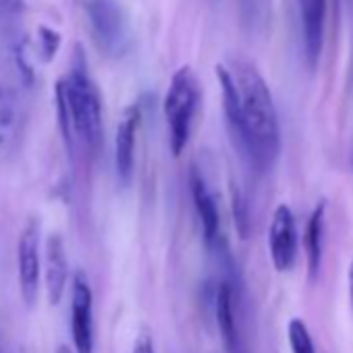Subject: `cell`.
<instances>
[{
	"mask_svg": "<svg viewBox=\"0 0 353 353\" xmlns=\"http://www.w3.org/2000/svg\"><path fill=\"white\" fill-rule=\"evenodd\" d=\"M54 100L59 127L71 154L77 143H81L90 154H98L104 141L102 100L96 83L90 77L81 46H75L73 50L69 73L57 81Z\"/></svg>",
	"mask_w": 353,
	"mask_h": 353,
	"instance_id": "1",
	"label": "cell"
},
{
	"mask_svg": "<svg viewBox=\"0 0 353 353\" xmlns=\"http://www.w3.org/2000/svg\"><path fill=\"white\" fill-rule=\"evenodd\" d=\"M229 71L237 88L248 133V160L258 170H266L274 164L281 152V129L272 94L250 61L235 59Z\"/></svg>",
	"mask_w": 353,
	"mask_h": 353,
	"instance_id": "2",
	"label": "cell"
},
{
	"mask_svg": "<svg viewBox=\"0 0 353 353\" xmlns=\"http://www.w3.org/2000/svg\"><path fill=\"white\" fill-rule=\"evenodd\" d=\"M200 104V83L190 67L176 69L164 96V119L168 127V143L174 156L185 150L194 117Z\"/></svg>",
	"mask_w": 353,
	"mask_h": 353,
	"instance_id": "3",
	"label": "cell"
},
{
	"mask_svg": "<svg viewBox=\"0 0 353 353\" xmlns=\"http://www.w3.org/2000/svg\"><path fill=\"white\" fill-rule=\"evenodd\" d=\"M85 17L100 52L121 59L131 46V23L119 0H85Z\"/></svg>",
	"mask_w": 353,
	"mask_h": 353,
	"instance_id": "4",
	"label": "cell"
},
{
	"mask_svg": "<svg viewBox=\"0 0 353 353\" xmlns=\"http://www.w3.org/2000/svg\"><path fill=\"white\" fill-rule=\"evenodd\" d=\"M71 334L75 353H94V295L81 270L71 283Z\"/></svg>",
	"mask_w": 353,
	"mask_h": 353,
	"instance_id": "5",
	"label": "cell"
},
{
	"mask_svg": "<svg viewBox=\"0 0 353 353\" xmlns=\"http://www.w3.org/2000/svg\"><path fill=\"white\" fill-rule=\"evenodd\" d=\"M17 274L23 301L34 305L40 291V225L36 219H30L19 235Z\"/></svg>",
	"mask_w": 353,
	"mask_h": 353,
	"instance_id": "6",
	"label": "cell"
},
{
	"mask_svg": "<svg viewBox=\"0 0 353 353\" xmlns=\"http://www.w3.org/2000/svg\"><path fill=\"white\" fill-rule=\"evenodd\" d=\"M268 250L279 272H287L293 268L297 260V227L293 210L287 204H279L274 208L268 231Z\"/></svg>",
	"mask_w": 353,
	"mask_h": 353,
	"instance_id": "7",
	"label": "cell"
},
{
	"mask_svg": "<svg viewBox=\"0 0 353 353\" xmlns=\"http://www.w3.org/2000/svg\"><path fill=\"white\" fill-rule=\"evenodd\" d=\"M214 314H216V324L225 343L227 353H250L245 339L239 330L237 322V312H235V291L233 285L223 281L216 289L214 297Z\"/></svg>",
	"mask_w": 353,
	"mask_h": 353,
	"instance_id": "8",
	"label": "cell"
},
{
	"mask_svg": "<svg viewBox=\"0 0 353 353\" xmlns=\"http://www.w3.org/2000/svg\"><path fill=\"white\" fill-rule=\"evenodd\" d=\"M141 119V110L137 104L129 106L123 112V119L117 127V137H114V164H117V174L121 183H129L133 176V164H135V135H137V125Z\"/></svg>",
	"mask_w": 353,
	"mask_h": 353,
	"instance_id": "9",
	"label": "cell"
},
{
	"mask_svg": "<svg viewBox=\"0 0 353 353\" xmlns=\"http://www.w3.org/2000/svg\"><path fill=\"white\" fill-rule=\"evenodd\" d=\"M192 198H194V206H196V212H198V219L202 223V231H204V241L208 248L216 250L221 248L223 243V237H221V214H219V208H216V202H214V196L212 192L208 190L204 176L194 168L192 170Z\"/></svg>",
	"mask_w": 353,
	"mask_h": 353,
	"instance_id": "10",
	"label": "cell"
},
{
	"mask_svg": "<svg viewBox=\"0 0 353 353\" xmlns=\"http://www.w3.org/2000/svg\"><path fill=\"white\" fill-rule=\"evenodd\" d=\"M69 279V260L65 252V241L59 233H50L46 239V258H44V283L46 297L52 305L63 299Z\"/></svg>",
	"mask_w": 353,
	"mask_h": 353,
	"instance_id": "11",
	"label": "cell"
},
{
	"mask_svg": "<svg viewBox=\"0 0 353 353\" xmlns=\"http://www.w3.org/2000/svg\"><path fill=\"white\" fill-rule=\"evenodd\" d=\"M303 52L310 67H316L322 42H324V21H326V0H299Z\"/></svg>",
	"mask_w": 353,
	"mask_h": 353,
	"instance_id": "12",
	"label": "cell"
},
{
	"mask_svg": "<svg viewBox=\"0 0 353 353\" xmlns=\"http://www.w3.org/2000/svg\"><path fill=\"white\" fill-rule=\"evenodd\" d=\"M324 212H326V204L320 202L314 212L310 214V221L305 225V237H303V245H305V258H307V270L310 276L316 279L322 266V250H324Z\"/></svg>",
	"mask_w": 353,
	"mask_h": 353,
	"instance_id": "13",
	"label": "cell"
},
{
	"mask_svg": "<svg viewBox=\"0 0 353 353\" xmlns=\"http://www.w3.org/2000/svg\"><path fill=\"white\" fill-rule=\"evenodd\" d=\"M21 123V106L17 94L0 81V150H3L13 135L17 133Z\"/></svg>",
	"mask_w": 353,
	"mask_h": 353,
	"instance_id": "14",
	"label": "cell"
},
{
	"mask_svg": "<svg viewBox=\"0 0 353 353\" xmlns=\"http://www.w3.org/2000/svg\"><path fill=\"white\" fill-rule=\"evenodd\" d=\"M287 339H289V347L291 353H316L312 334L305 326V322L301 318H293L287 324Z\"/></svg>",
	"mask_w": 353,
	"mask_h": 353,
	"instance_id": "15",
	"label": "cell"
},
{
	"mask_svg": "<svg viewBox=\"0 0 353 353\" xmlns=\"http://www.w3.org/2000/svg\"><path fill=\"white\" fill-rule=\"evenodd\" d=\"M61 34L54 32L52 28H46V26H40L38 32H36V50H38V57L42 63H50L59 48H61Z\"/></svg>",
	"mask_w": 353,
	"mask_h": 353,
	"instance_id": "16",
	"label": "cell"
},
{
	"mask_svg": "<svg viewBox=\"0 0 353 353\" xmlns=\"http://www.w3.org/2000/svg\"><path fill=\"white\" fill-rule=\"evenodd\" d=\"M233 212L237 219V229L241 233V237H248V208H245V200L241 198V194L237 190H233Z\"/></svg>",
	"mask_w": 353,
	"mask_h": 353,
	"instance_id": "17",
	"label": "cell"
},
{
	"mask_svg": "<svg viewBox=\"0 0 353 353\" xmlns=\"http://www.w3.org/2000/svg\"><path fill=\"white\" fill-rule=\"evenodd\" d=\"M131 353H154V343H152V336L150 334H139L137 336V341H135V345H133V349H131Z\"/></svg>",
	"mask_w": 353,
	"mask_h": 353,
	"instance_id": "18",
	"label": "cell"
},
{
	"mask_svg": "<svg viewBox=\"0 0 353 353\" xmlns=\"http://www.w3.org/2000/svg\"><path fill=\"white\" fill-rule=\"evenodd\" d=\"M26 9V0H0V11L17 15Z\"/></svg>",
	"mask_w": 353,
	"mask_h": 353,
	"instance_id": "19",
	"label": "cell"
},
{
	"mask_svg": "<svg viewBox=\"0 0 353 353\" xmlns=\"http://www.w3.org/2000/svg\"><path fill=\"white\" fill-rule=\"evenodd\" d=\"M347 281H349V297H351V305H353V262L349 264V272H347Z\"/></svg>",
	"mask_w": 353,
	"mask_h": 353,
	"instance_id": "20",
	"label": "cell"
},
{
	"mask_svg": "<svg viewBox=\"0 0 353 353\" xmlns=\"http://www.w3.org/2000/svg\"><path fill=\"white\" fill-rule=\"evenodd\" d=\"M57 353H73V351H71V349H69L67 345H61V347L57 349Z\"/></svg>",
	"mask_w": 353,
	"mask_h": 353,
	"instance_id": "21",
	"label": "cell"
},
{
	"mask_svg": "<svg viewBox=\"0 0 353 353\" xmlns=\"http://www.w3.org/2000/svg\"><path fill=\"white\" fill-rule=\"evenodd\" d=\"M351 166H353V160H351Z\"/></svg>",
	"mask_w": 353,
	"mask_h": 353,
	"instance_id": "22",
	"label": "cell"
}]
</instances>
